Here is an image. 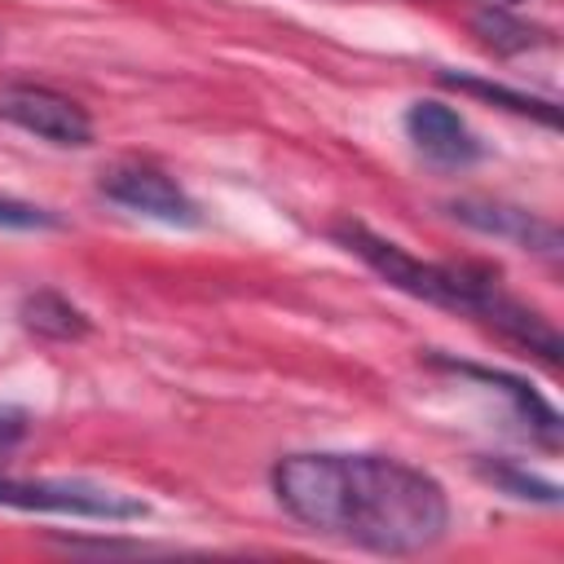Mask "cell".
Here are the masks:
<instances>
[{"label": "cell", "mask_w": 564, "mask_h": 564, "mask_svg": "<svg viewBox=\"0 0 564 564\" xmlns=\"http://www.w3.org/2000/svg\"><path fill=\"white\" fill-rule=\"evenodd\" d=\"M445 84H454V88H463V93H476V97H489V101H502V106L516 110V115H538L546 128L560 123V110H555L551 101H533V97L511 93V88H502V84H485V79H467V75H445Z\"/></svg>", "instance_id": "10"}, {"label": "cell", "mask_w": 564, "mask_h": 564, "mask_svg": "<svg viewBox=\"0 0 564 564\" xmlns=\"http://www.w3.org/2000/svg\"><path fill=\"white\" fill-rule=\"evenodd\" d=\"M480 471L494 480V485H502L507 494H516V498H533V502H560V489L555 485H546V480H538V476H529V471H520V467H511V463H480Z\"/></svg>", "instance_id": "11"}, {"label": "cell", "mask_w": 564, "mask_h": 564, "mask_svg": "<svg viewBox=\"0 0 564 564\" xmlns=\"http://www.w3.org/2000/svg\"><path fill=\"white\" fill-rule=\"evenodd\" d=\"M97 189H101L110 203H119V207H128V212H137V216L163 220V225L189 229V225L203 220V216H198V203H194L167 172H159V167H150V163H137V159L110 163V167L101 172Z\"/></svg>", "instance_id": "5"}, {"label": "cell", "mask_w": 564, "mask_h": 564, "mask_svg": "<svg viewBox=\"0 0 564 564\" xmlns=\"http://www.w3.org/2000/svg\"><path fill=\"white\" fill-rule=\"evenodd\" d=\"M330 234H335V242L344 251H352L357 260H366L388 286H397V291H405V295H414L423 304L463 313V317L498 330L502 339L538 352L542 361H560V335H555V326L538 308H529L511 291H502L494 273H485L476 264H432V260H419L401 242L375 234L361 220H335Z\"/></svg>", "instance_id": "2"}, {"label": "cell", "mask_w": 564, "mask_h": 564, "mask_svg": "<svg viewBox=\"0 0 564 564\" xmlns=\"http://www.w3.org/2000/svg\"><path fill=\"white\" fill-rule=\"evenodd\" d=\"M26 427H31V419H26L22 410L0 405V458H4L9 449H18V441L26 436Z\"/></svg>", "instance_id": "14"}, {"label": "cell", "mask_w": 564, "mask_h": 564, "mask_svg": "<svg viewBox=\"0 0 564 564\" xmlns=\"http://www.w3.org/2000/svg\"><path fill=\"white\" fill-rule=\"evenodd\" d=\"M0 229H18V234H40V229H57V216L48 207H35L26 198L0 194Z\"/></svg>", "instance_id": "13"}, {"label": "cell", "mask_w": 564, "mask_h": 564, "mask_svg": "<svg viewBox=\"0 0 564 564\" xmlns=\"http://www.w3.org/2000/svg\"><path fill=\"white\" fill-rule=\"evenodd\" d=\"M449 216L480 229V234H494V238H507L524 251H542V256H560V229L524 207H511V203H489V198H458L449 203Z\"/></svg>", "instance_id": "7"}, {"label": "cell", "mask_w": 564, "mask_h": 564, "mask_svg": "<svg viewBox=\"0 0 564 564\" xmlns=\"http://www.w3.org/2000/svg\"><path fill=\"white\" fill-rule=\"evenodd\" d=\"M445 370H454V375H467V379H480V383H489L494 392H502L511 405H516V414H520V423L546 445V449H560V414H555V405L546 401V397H538L524 379H516V375H507V370H489V366H471V361H441Z\"/></svg>", "instance_id": "8"}, {"label": "cell", "mask_w": 564, "mask_h": 564, "mask_svg": "<svg viewBox=\"0 0 564 564\" xmlns=\"http://www.w3.org/2000/svg\"><path fill=\"white\" fill-rule=\"evenodd\" d=\"M476 31H480L489 44H498V48H529V44H538V31L524 26V22H511L502 9L480 13V18H476Z\"/></svg>", "instance_id": "12"}, {"label": "cell", "mask_w": 564, "mask_h": 564, "mask_svg": "<svg viewBox=\"0 0 564 564\" xmlns=\"http://www.w3.org/2000/svg\"><path fill=\"white\" fill-rule=\"evenodd\" d=\"M405 132L423 159L436 167H467L480 159V141L467 128V119L445 101H414L405 110Z\"/></svg>", "instance_id": "6"}, {"label": "cell", "mask_w": 564, "mask_h": 564, "mask_svg": "<svg viewBox=\"0 0 564 564\" xmlns=\"http://www.w3.org/2000/svg\"><path fill=\"white\" fill-rule=\"evenodd\" d=\"M0 119L22 128L26 137H40L48 145H66V150H79L93 141V119L88 110L57 93V88H44V84H9L0 88Z\"/></svg>", "instance_id": "4"}, {"label": "cell", "mask_w": 564, "mask_h": 564, "mask_svg": "<svg viewBox=\"0 0 564 564\" xmlns=\"http://www.w3.org/2000/svg\"><path fill=\"white\" fill-rule=\"evenodd\" d=\"M269 480L295 524L361 551L419 555L449 529L445 485L392 454H286Z\"/></svg>", "instance_id": "1"}, {"label": "cell", "mask_w": 564, "mask_h": 564, "mask_svg": "<svg viewBox=\"0 0 564 564\" xmlns=\"http://www.w3.org/2000/svg\"><path fill=\"white\" fill-rule=\"evenodd\" d=\"M0 502L18 511H57L88 520H141L150 507L132 494L84 485V480H18L0 471Z\"/></svg>", "instance_id": "3"}, {"label": "cell", "mask_w": 564, "mask_h": 564, "mask_svg": "<svg viewBox=\"0 0 564 564\" xmlns=\"http://www.w3.org/2000/svg\"><path fill=\"white\" fill-rule=\"evenodd\" d=\"M18 317H22V326H26L31 335H40V339L66 344V339L88 335L84 308H75L62 291H31V295L22 300V308H18Z\"/></svg>", "instance_id": "9"}]
</instances>
